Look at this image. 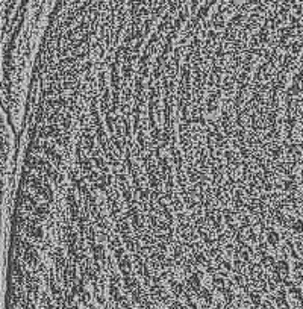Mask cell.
<instances>
[{"label": "cell", "mask_w": 303, "mask_h": 309, "mask_svg": "<svg viewBox=\"0 0 303 309\" xmlns=\"http://www.w3.org/2000/svg\"><path fill=\"white\" fill-rule=\"evenodd\" d=\"M159 183H161V179H158L155 174H149V185L153 190H158L159 188Z\"/></svg>", "instance_id": "cell-13"}, {"label": "cell", "mask_w": 303, "mask_h": 309, "mask_svg": "<svg viewBox=\"0 0 303 309\" xmlns=\"http://www.w3.org/2000/svg\"><path fill=\"white\" fill-rule=\"evenodd\" d=\"M85 179H88V180H90V182H93V183H96L97 180H99V174H97L96 171H93V170H91L90 173H86V177H85Z\"/></svg>", "instance_id": "cell-20"}, {"label": "cell", "mask_w": 303, "mask_h": 309, "mask_svg": "<svg viewBox=\"0 0 303 309\" xmlns=\"http://www.w3.org/2000/svg\"><path fill=\"white\" fill-rule=\"evenodd\" d=\"M150 192H152V191H149V190H141V191H139V199H141V202H146V200L150 197Z\"/></svg>", "instance_id": "cell-26"}, {"label": "cell", "mask_w": 303, "mask_h": 309, "mask_svg": "<svg viewBox=\"0 0 303 309\" xmlns=\"http://www.w3.org/2000/svg\"><path fill=\"white\" fill-rule=\"evenodd\" d=\"M139 76H141V77H147V76H149V68H147V65H142V64H141V67H139Z\"/></svg>", "instance_id": "cell-28"}, {"label": "cell", "mask_w": 303, "mask_h": 309, "mask_svg": "<svg viewBox=\"0 0 303 309\" xmlns=\"http://www.w3.org/2000/svg\"><path fill=\"white\" fill-rule=\"evenodd\" d=\"M28 235L32 238V240H37V241H41L42 240V227L40 226H35V224H29L28 226Z\"/></svg>", "instance_id": "cell-1"}, {"label": "cell", "mask_w": 303, "mask_h": 309, "mask_svg": "<svg viewBox=\"0 0 303 309\" xmlns=\"http://www.w3.org/2000/svg\"><path fill=\"white\" fill-rule=\"evenodd\" d=\"M29 183H30L32 188L38 190V188L41 187V179H40V177H29Z\"/></svg>", "instance_id": "cell-19"}, {"label": "cell", "mask_w": 303, "mask_h": 309, "mask_svg": "<svg viewBox=\"0 0 303 309\" xmlns=\"http://www.w3.org/2000/svg\"><path fill=\"white\" fill-rule=\"evenodd\" d=\"M47 214H49V206H47V205H40V206L35 208V215H37L38 218L42 220Z\"/></svg>", "instance_id": "cell-11"}, {"label": "cell", "mask_w": 303, "mask_h": 309, "mask_svg": "<svg viewBox=\"0 0 303 309\" xmlns=\"http://www.w3.org/2000/svg\"><path fill=\"white\" fill-rule=\"evenodd\" d=\"M261 264L265 267V268H270V270H274V265H276V261L273 256L270 255H264L262 258H261Z\"/></svg>", "instance_id": "cell-8"}, {"label": "cell", "mask_w": 303, "mask_h": 309, "mask_svg": "<svg viewBox=\"0 0 303 309\" xmlns=\"http://www.w3.org/2000/svg\"><path fill=\"white\" fill-rule=\"evenodd\" d=\"M161 77V67H155V70H153V79H159Z\"/></svg>", "instance_id": "cell-30"}, {"label": "cell", "mask_w": 303, "mask_h": 309, "mask_svg": "<svg viewBox=\"0 0 303 309\" xmlns=\"http://www.w3.org/2000/svg\"><path fill=\"white\" fill-rule=\"evenodd\" d=\"M38 194L44 199V200H47V202H52V199H53V191H52V188H50V185L46 182V185L44 187H40L38 188Z\"/></svg>", "instance_id": "cell-3"}, {"label": "cell", "mask_w": 303, "mask_h": 309, "mask_svg": "<svg viewBox=\"0 0 303 309\" xmlns=\"http://www.w3.org/2000/svg\"><path fill=\"white\" fill-rule=\"evenodd\" d=\"M61 123H62V127H64V130H68V129H70V126H71V118H70L68 114L61 118Z\"/></svg>", "instance_id": "cell-17"}, {"label": "cell", "mask_w": 303, "mask_h": 309, "mask_svg": "<svg viewBox=\"0 0 303 309\" xmlns=\"http://www.w3.org/2000/svg\"><path fill=\"white\" fill-rule=\"evenodd\" d=\"M171 50H173L171 42H170V41H167V42L164 44V47H162V53H165V55H167V53H170Z\"/></svg>", "instance_id": "cell-29"}, {"label": "cell", "mask_w": 303, "mask_h": 309, "mask_svg": "<svg viewBox=\"0 0 303 309\" xmlns=\"http://www.w3.org/2000/svg\"><path fill=\"white\" fill-rule=\"evenodd\" d=\"M292 81H294V83H302L303 82V71L300 70V71H297L296 74H294V77H292Z\"/></svg>", "instance_id": "cell-24"}, {"label": "cell", "mask_w": 303, "mask_h": 309, "mask_svg": "<svg viewBox=\"0 0 303 309\" xmlns=\"http://www.w3.org/2000/svg\"><path fill=\"white\" fill-rule=\"evenodd\" d=\"M288 49L292 52L294 55H297V53H300V50H302V44L299 41H294V42H291L290 46H288Z\"/></svg>", "instance_id": "cell-15"}, {"label": "cell", "mask_w": 303, "mask_h": 309, "mask_svg": "<svg viewBox=\"0 0 303 309\" xmlns=\"http://www.w3.org/2000/svg\"><path fill=\"white\" fill-rule=\"evenodd\" d=\"M170 205L173 206L174 211H177V212H179V211H182V208H183V206H182V202L177 199V197H173V200L170 202Z\"/></svg>", "instance_id": "cell-16"}, {"label": "cell", "mask_w": 303, "mask_h": 309, "mask_svg": "<svg viewBox=\"0 0 303 309\" xmlns=\"http://www.w3.org/2000/svg\"><path fill=\"white\" fill-rule=\"evenodd\" d=\"M84 146L86 147V150H88L90 153L94 150V136H93L91 134H88L86 130L84 132Z\"/></svg>", "instance_id": "cell-6"}, {"label": "cell", "mask_w": 303, "mask_h": 309, "mask_svg": "<svg viewBox=\"0 0 303 309\" xmlns=\"http://www.w3.org/2000/svg\"><path fill=\"white\" fill-rule=\"evenodd\" d=\"M114 256H115V259H117V261H120V259L123 258V256H124V249H123L121 245H120V247H117V249L114 250Z\"/></svg>", "instance_id": "cell-21"}, {"label": "cell", "mask_w": 303, "mask_h": 309, "mask_svg": "<svg viewBox=\"0 0 303 309\" xmlns=\"http://www.w3.org/2000/svg\"><path fill=\"white\" fill-rule=\"evenodd\" d=\"M150 135H152V141H153L152 144H156L158 139L162 136V132H161V129H159V127H153V130L150 132Z\"/></svg>", "instance_id": "cell-14"}, {"label": "cell", "mask_w": 303, "mask_h": 309, "mask_svg": "<svg viewBox=\"0 0 303 309\" xmlns=\"http://www.w3.org/2000/svg\"><path fill=\"white\" fill-rule=\"evenodd\" d=\"M121 243L117 240V238H114V240H109V249L111 250H115V247H120Z\"/></svg>", "instance_id": "cell-27"}, {"label": "cell", "mask_w": 303, "mask_h": 309, "mask_svg": "<svg viewBox=\"0 0 303 309\" xmlns=\"http://www.w3.org/2000/svg\"><path fill=\"white\" fill-rule=\"evenodd\" d=\"M117 120V118H114L112 115H111V112H108V115H106V124H108V129L112 132L114 130V126H112V123Z\"/></svg>", "instance_id": "cell-22"}, {"label": "cell", "mask_w": 303, "mask_h": 309, "mask_svg": "<svg viewBox=\"0 0 303 309\" xmlns=\"http://www.w3.org/2000/svg\"><path fill=\"white\" fill-rule=\"evenodd\" d=\"M248 81V71H243L239 73V76H238V79H236V82H247Z\"/></svg>", "instance_id": "cell-25"}, {"label": "cell", "mask_w": 303, "mask_h": 309, "mask_svg": "<svg viewBox=\"0 0 303 309\" xmlns=\"http://www.w3.org/2000/svg\"><path fill=\"white\" fill-rule=\"evenodd\" d=\"M77 162H79V165L82 167V170H84L85 173H90V171H91V167H93V164H91V161L88 159V158L82 156V158H79V159H77Z\"/></svg>", "instance_id": "cell-10"}, {"label": "cell", "mask_w": 303, "mask_h": 309, "mask_svg": "<svg viewBox=\"0 0 303 309\" xmlns=\"http://www.w3.org/2000/svg\"><path fill=\"white\" fill-rule=\"evenodd\" d=\"M91 250H93V256H94V259L96 261H105V249H103V245L102 244H96L91 247Z\"/></svg>", "instance_id": "cell-4"}, {"label": "cell", "mask_w": 303, "mask_h": 309, "mask_svg": "<svg viewBox=\"0 0 303 309\" xmlns=\"http://www.w3.org/2000/svg\"><path fill=\"white\" fill-rule=\"evenodd\" d=\"M279 233L276 232V231H268V233H267V243H268L270 245H273V247H276L279 244Z\"/></svg>", "instance_id": "cell-9"}, {"label": "cell", "mask_w": 303, "mask_h": 309, "mask_svg": "<svg viewBox=\"0 0 303 309\" xmlns=\"http://www.w3.org/2000/svg\"><path fill=\"white\" fill-rule=\"evenodd\" d=\"M130 261L127 259V256H123V258L118 261V268L123 271L124 276H129V270H130Z\"/></svg>", "instance_id": "cell-5"}, {"label": "cell", "mask_w": 303, "mask_h": 309, "mask_svg": "<svg viewBox=\"0 0 303 309\" xmlns=\"http://www.w3.org/2000/svg\"><path fill=\"white\" fill-rule=\"evenodd\" d=\"M55 256L56 258H62V256H64V250H62L61 247H56L55 249Z\"/></svg>", "instance_id": "cell-31"}, {"label": "cell", "mask_w": 303, "mask_h": 309, "mask_svg": "<svg viewBox=\"0 0 303 309\" xmlns=\"http://www.w3.org/2000/svg\"><path fill=\"white\" fill-rule=\"evenodd\" d=\"M99 180H100L102 183H105L106 187H108V185L112 183V176H111V174H102V176H99Z\"/></svg>", "instance_id": "cell-18"}, {"label": "cell", "mask_w": 303, "mask_h": 309, "mask_svg": "<svg viewBox=\"0 0 303 309\" xmlns=\"http://www.w3.org/2000/svg\"><path fill=\"white\" fill-rule=\"evenodd\" d=\"M294 232H297V233H303V220H294V221L291 223L290 226Z\"/></svg>", "instance_id": "cell-12"}, {"label": "cell", "mask_w": 303, "mask_h": 309, "mask_svg": "<svg viewBox=\"0 0 303 309\" xmlns=\"http://www.w3.org/2000/svg\"><path fill=\"white\" fill-rule=\"evenodd\" d=\"M123 74H124V77H130V74H132V67H130V64H124L123 65Z\"/></svg>", "instance_id": "cell-23"}, {"label": "cell", "mask_w": 303, "mask_h": 309, "mask_svg": "<svg viewBox=\"0 0 303 309\" xmlns=\"http://www.w3.org/2000/svg\"><path fill=\"white\" fill-rule=\"evenodd\" d=\"M276 274H279V276H285L287 277L288 276V273H290V267H288V264L287 261H279V262H276V265H274V270H273Z\"/></svg>", "instance_id": "cell-2"}, {"label": "cell", "mask_w": 303, "mask_h": 309, "mask_svg": "<svg viewBox=\"0 0 303 309\" xmlns=\"http://www.w3.org/2000/svg\"><path fill=\"white\" fill-rule=\"evenodd\" d=\"M96 135H97V139H99L100 147H102L103 150H106V143H108V139H106V134H105V130H103V126H99V127H97Z\"/></svg>", "instance_id": "cell-7"}]
</instances>
